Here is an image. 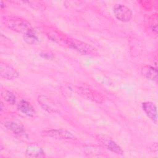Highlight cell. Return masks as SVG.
Segmentation results:
<instances>
[{
    "label": "cell",
    "mask_w": 158,
    "mask_h": 158,
    "mask_svg": "<svg viewBox=\"0 0 158 158\" xmlns=\"http://www.w3.org/2000/svg\"><path fill=\"white\" fill-rule=\"evenodd\" d=\"M4 7H5V5L4 4L2 1H1V9H2Z\"/></svg>",
    "instance_id": "obj_19"
},
{
    "label": "cell",
    "mask_w": 158,
    "mask_h": 158,
    "mask_svg": "<svg viewBox=\"0 0 158 158\" xmlns=\"http://www.w3.org/2000/svg\"><path fill=\"white\" fill-rule=\"evenodd\" d=\"M113 11L116 19L123 22L130 21L133 15L131 10L122 4H116L114 7Z\"/></svg>",
    "instance_id": "obj_5"
},
{
    "label": "cell",
    "mask_w": 158,
    "mask_h": 158,
    "mask_svg": "<svg viewBox=\"0 0 158 158\" xmlns=\"http://www.w3.org/2000/svg\"><path fill=\"white\" fill-rule=\"evenodd\" d=\"M142 108L146 115L156 124L157 122V107L154 103L146 101L142 103Z\"/></svg>",
    "instance_id": "obj_8"
},
{
    "label": "cell",
    "mask_w": 158,
    "mask_h": 158,
    "mask_svg": "<svg viewBox=\"0 0 158 158\" xmlns=\"http://www.w3.org/2000/svg\"><path fill=\"white\" fill-rule=\"evenodd\" d=\"M38 102L41 107L48 112V113L52 114L57 112V109L54 103L46 96L40 95L37 98Z\"/></svg>",
    "instance_id": "obj_7"
},
{
    "label": "cell",
    "mask_w": 158,
    "mask_h": 158,
    "mask_svg": "<svg viewBox=\"0 0 158 158\" xmlns=\"http://www.w3.org/2000/svg\"><path fill=\"white\" fill-rule=\"evenodd\" d=\"M141 72L142 75L146 78L152 81H156L157 80V70L156 68L150 65H146L141 69Z\"/></svg>",
    "instance_id": "obj_13"
},
{
    "label": "cell",
    "mask_w": 158,
    "mask_h": 158,
    "mask_svg": "<svg viewBox=\"0 0 158 158\" xmlns=\"http://www.w3.org/2000/svg\"><path fill=\"white\" fill-rule=\"evenodd\" d=\"M23 39L29 44H36L40 42V38L34 29L23 35Z\"/></svg>",
    "instance_id": "obj_14"
},
{
    "label": "cell",
    "mask_w": 158,
    "mask_h": 158,
    "mask_svg": "<svg viewBox=\"0 0 158 158\" xmlns=\"http://www.w3.org/2000/svg\"><path fill=\"white\" fill-rule=\"evenodd\" d=\"M65 44L70 48L83 55L91 54L96 51V49L90 44L76 39L67 38Z\"/></svg>",
    "instance_id": "obj_2"
},
{
    "label": "cell",
    "mask_w": 158,
    "mask_h": 158,
    "mask_svg": "<svg viewBox=\"0 0 158 158\" xmlns=\"http://www.w3.org/2000/svg\"><path fill=\"white\" fill-rule=\"evenodd\" d=\"M25 154L28 157H44L45 156V152L43 148L34 144L27 146Z\"/></svg>",
    "instance_id": "obj_11"
},
{
    "label": "cell",
    "mask_w": 158,
    "mask_h": 158,
    "mask_svg": "<svg viewBox=\"0 0 158 158\" xmlns=\"http://www.w3.org/2000/svg\"><path fill=\"white\" fill-rule=\"evenodd\" d=\"M41 135L45 137H49L56 139H75V135L65 129H52L41 132Z\"/></svg>",
    "instance_id": "obj_4"
},
{
    "label": "cell",
    "mask_w": 158,
    "mask_h": 158,
    "mask_svg": "<svg viewBox=\"0 0 158 158\" xmlns=\"http://www.w3.org/2000/svg\"><path fill=\"white\" fill-rule=\"evenodd\" d=\"M151 28L153 31L155 32V33H157V17H156L154 19L153 18V20L151 22Z\"/></svg>",
    "instance_id": "obj_18"
},
{
    "label": "cell",
    "mask_w": 158,
    "mask_h": 158,
    "mask_svg": "<svg viewBox=\"0 0 158 158\" xmlns=\"http://www.w3.org/2000/svg\"><path fill=\"white\" fill-rule=\"evenodd\" d=\"M18 110L22 114L28 117H33L35 114V110L31 104L25 100H22L17 105Z\"/></svg>",
    "instance_id": "obj_12"
},
{
    "label": "cell",
    "mask_w": 158,
    "mask_h": 158,
    "mask_svg": "<svg viewBox=\"0 0 158 158\" xmlns=\"http://www.w3.org/2000/svg\"><path fill=\"white\" fill-rule=\"evenodd\" d=\"M1 95L2 99L9 104L14 105L16 103V97L13 93L7 90H3L1 91Z\"/></svg>",
    "instance_id": "obj_15"
},
{
    "label": "cell",
    "mask_w": 158,
    "mask_h": 158,
    "mask_svg": "<svg viewBox=\"0 0 158 158\" xmlns=\"http://www.w3.org/2000/svg\"><path fill=\"white\" fill-rule=\"evenodd\" d=\"M40 55L42 58L46 60H52L54 57V54L49 51H43L41 52Z\"/></svg>",
    "instance_id": "obj_17"
},
{
    "label": "cell",
    "mask_w": 158,
    "mask_h": 158,
    "mask_svg": "<svg viewBox=\"0 0 158 158\" xmlns=\"http://www.w3.org/2000/svg\"><path fill=\"white\" fill-rule=\"evenodd\" d=\"M71 89L81 97L96 102L98 103H101L103 101V98L99 93L90 89L74 86L71 88Z\"/></svg>",
    "instance_id": "obj_3"
},
{
    "label": "cell",
    "mask_w": 158,
    "mask_h": 158,
    "mask_svg": "<svg viewBox=\"0 0 158 158\" xmlns=\"http://www.w3.org/2000/svg\"><path fill=\"white\" fill-rule=\"evenodd\" d=\"M99 141L106 148H107L111 152L120 155L123 154V151L121 148V147L110 138H100Z\"/></svg>",
    "instance_id": "obj_10"
},
{
    "label": "cell",
    "mask_w": 158,
    "mask_h": 158,
    "mask_svg": "<svg viewBox=\"0 0 158 158\" xmlns=\"http://www.w3.org/2000/svg\"><path fill=\"white\" fill-rule=\"evenodd\" d=\"M0 75L2 78L7 80H14L17 78L19 73L12 66L1 62H0Z\"/></svg>",
    "instance_id": "obj_6"
},
{
    "label": "cell",
    "mask_w": 158,
    "mask_h": 158,
    "mask_svg": "<svg viewBox=\"0 0 158 158\" xmlns=\"http://www.w3.org/2000/svg\"><path fill=\"white\" fill-rule=\"evenodd\" d=\"M2 22L10 29L23 35L33 29L28 21L18 17L6 16L2 18Z\"/></svg>",
    "instance_id": "obj_1"
},
{
    "label": "cell",
    "mask_w": 158,
    "mask_h": 158,
    "mask_svg": "<svg viewBox=\"0 0 158 158\" xmlns=\"http://www.w3.org/2000/svg\"><path fill=\"white\" fill-rule=\"evenodd\" d=\"M85 154H88V156H96V154H98L99 156V154L101 153V150L94 146H87L85 148Z\"/></svg>",
    "instance_id": "obj_16"
},
{
    "label": "cell",
    "mask_w": 158,
    "mask_h": 158,
    "mask_svg": "<svg viewBox=\"0 0 158 158\" xmlns=\"http://www.w3.org/2000/svg\"><path fill=\"white\" fill-rule=\"evenodd\" d=\"M4 127L9 131H12L14 134L19 136H24L27 135L25 128L23 126L16 122L14 121H7L4 123Z\"/></svg>",
    "instance_id": "obj_9"
}]
</instances>
